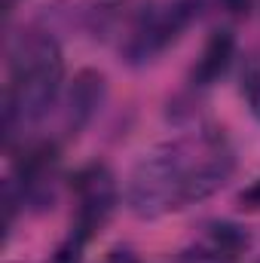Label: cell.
<instances>
[{"label": "cell", "mask_w": 260, "mask_h": 263, "mask_svg": "<svg viewBox=\"0 0 260 263\" xmlns=\"http://www.w3.org/2000/svg\"><path fill=\"white\" fill-rule=\"evenodd\" d=\"M236 168L233 147L220 129H193L141 156L126 187L138 217L184 211L217 193Z\"/></svg>", "instance_id": "obj_1"}, {"label": "cell", "mask_w": 260, "mask_h": 263, "mask_svg": "<svg viewBox=\"0 0 260 263\" xmlns=\"http://www.w3.org/2000/svg\"><path fill=\"white\" fill-rule=\"evenodd\" d=\"M65 59L55 37L28 31L9 46V83L3 95V126L12 138L18 126L40 120L59 98Z\"/></svg>", "instance_id": "obj_2"}, {"label": "cell", "mask_w": 260, "mask_h": 263, "mask_svg": "<svg viewBox=\"0 0 260 263\" xmlns=\"http://www.w3.org/2000/svg\"><path fill=\"white\" fill-rule=\"evenodd\" d=\"M199 6H202V0H169L162 6L144 9L123 43L126 62L144 65V62H153L159 52H165L193 25V18L199 15Z\"/></svg>", "instance_id": "obj_3"}, {"label": "cell", "mask_w": 260, "mask_h": 263, "mask_svg": "<svg viewBox=\"0 0 260 263\" xmlns=\"http://www.w3.org/2000/svg\"><path fill=\"white\" fill-rule=\"evenodd\" d=\"M73 193H77V217H73V233L83 236L86 242L101 233V227L110 220L120 190L114 181V172L104 162H92L73 175Z\"/></svg>", "instance_id": "obj_4"}, {"label": "cell", "mask_w": 260, "mask_h": 263, "mask_svg": "<svg viewBox=\"0 0 260 263\" xmlns=\"http://www.w3.org/2000/svg\"><path fill=\"white\" fill-rule=\"evenodd\" d=\"M18 181L15 190L22 196V205L34 208V211H46L52 208L55 202V187H59V178H62V156H59V147L43 141V144H34L25 150V156L18 159Z\"/></svg>", "instance_id": "obj_5"}, {"label": "cell", "mask_w": 260, "mask_h": 263, "mask_svg": "<svg viewBox=\"0 0 260 263\" xmlns=\"http://www.w3.org/2000/svg\"><path fill=\"white\" fill-rule=\"evenodd\" d=\"M248 236L233 223H211L190 248L178 251L169 263H239Z\"/></svg>", "instance_id": "obj_6"}, {"label": "cell", "mask_w": 260, "mask_h": 263, "mask_svg": "<svg viewBox=\"0 0 260 263\" xmlns=\"http://www.w3.org/2000/svg\"><path fill=\"white\" fill-rule=\"evenodd\" d=\"M233 55H236V37L230 31H214L205 40L196 65L190 67V83L193 86H211V83H217L230 70Z\"/></svg>", "instance_id": "obj_7"}, {"label": "cell", "mask_w": 260, "mask_h": 263, "mask_svg": "<svg viewBox=\"0 0 260 263\" xmlns=\"http://www.w3.org/2000/svg\"><path fill=\"white\" fill-rule=\"evenodd\" d=\"M101 98H104V77L95 70L77 73V80L67 92V126H70V132L83 129L89 123V117L95 114Z\"/></svg>", "instance_id": "obj_8"}, {"label": "cell", "mask_w": 260, "mask_h": 263, "mask_svg": "<svg viewBox=\"0 0 260 263\" xmlns=\"http://www.w3.org/2000/svg\"><path fill=\"white\" fill-rule=\"evenodd\" d=\"M242 95L251 107V114L260 120V62H251L242 77Z\"/></svg>", "instance_id": "obj_9"}, {"label": "cell", "mask_w": 260, "mask_h": 263, "mask_svg": "<svg viewBox=\"0 0 260 263\" xmlns=\"http://www.w3.org/2000/svg\"><path fill=\"white\" fill-rule=\"evenodd\" d=\"M239 202H242V208H248V211H257L260 208V178L239 196Z\"/></svg>", "instance_id": "obj_10"}, {"label": "cell", "mask_w": 260, "mask_h": 263, "mask_svg": "<svg viewBox=\"0 0 260 263\" xmlns=\"http://www.w3.org/2000/svg\"><path fill=\"white\" fill-rule=\"evenodd\" d=\"M104 263H141L132 251H123V248H117V251H110L107 257H104Z\"/></svg>", "instance_id": "obj_11"}, {"label": "cell", "mask_w": 260, "mask_h": 263, "mask_svg": "<svg viewBox=\"0 0 260 263\" xmlns=\"http://www.w3.org/2000/svg\"><path fill=\"white\" fill-rule=\"evenodd\" d=\"M230 12H248V0H224Z\"/></svg>", "instance_id": "obj_12"}, {"label": "cell", "mask_w": 260, "mask_h": 263, "mask_svg": "<svg viewBox=\"0 0 260 263\" xmlns=\"http://www.w3.org/2000/svg\"><path fill=\"white\" fill-rule=\"evenodd\" d=\"M15 6H18V0H3V15L9 18V15L15 12Z\"/></svg>", "instance_id": "obj_13"}]
</instances>
